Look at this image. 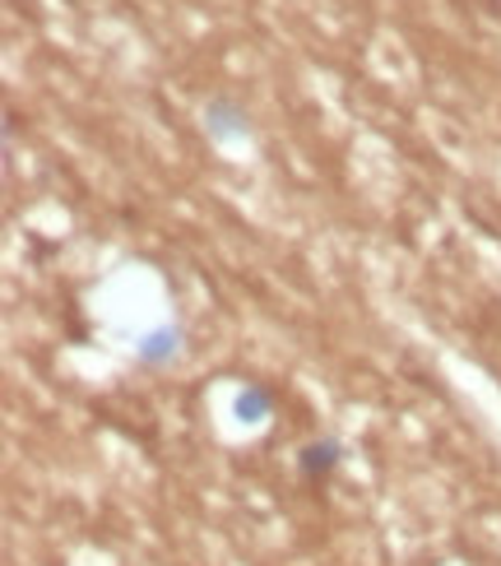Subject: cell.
Instances as JSON below:
<instances>
[{
  "label": "cell",
  "instance_id": "cell-1",
  "mask_svg": "<svg viewBox=\"0 0 501 566\" xmlns=\"http://www.w3.org/2000/svg\"><path fill=\"white\" fill-rule=\"evenodd\" d=\"M205 135H209V145H219V149H237V145H251V116L247 107L228 98V93H213V98L205 103Z\"/></svg>",
  "mask_w": 501,
  "mask_h": 566
},
{
  "label": "cell",
  "instance_id": "cell-2",
  "mask_svg": "<svg viewBox=\"0 0 501 566\" xmlns=\"http://www.w3.org/2000/svg\"><path fill=\"white\" fill-rule=\"evenodd\" d=\"M181 344H186V329L181 325H158L149 335L135 339V363L149 367V371H163L181 358Z\"/></svg>",
  "mask_w": 501,
  "mask_h": 566
},
{
  "label": "cell",
  "instance_id": "cell-4",
  "mask_svg": "<svg viewBox=\"0 0 501 566\" xmlns=\"http://www.w3.org/2000/svg\"><path fill=\"white\" fill-rule=\"evenodd\" d=\"M232 418L242 422V428H265L274 418V390L265 381H247L232 395Z\"/></svg>",
  "mask_w": 501,
  "mask_h": 566
},
{
  "label": "cell",
  "instance_id": "cell-3",
  "mask_svg": "<svg viewBox=\"0 0 501 566\" xmlns=\"http://www.w3.org/2000/svg\"><path fill=\"white\" fill-rule=\"evenodd\" d=\"M344 464V446L334 441V437H321V441H306L302 451H298V469H302V479L306 483H325L334 479V469Z\"/></svg>",
  "mask_w": 501,
  "mask_h": 566
}]
</instances>
